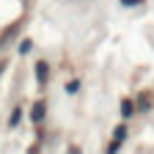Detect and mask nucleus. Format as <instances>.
Listing matches in <instances>:
<instances>
[{"label":"nucleus","instance_id":"nucleus-1","mask_svg":"<svg viewBox=\"0 0 154 154\" xmlns=\"http://www.w3.org/2000/svg\"><path fill=\"white\" fill-rule=\"evenodd\" d=\"M47 74H50V66H47L44 61H38V63H36V80H38V83H44V80H47Z\"/></svg>","mask_w":154,"mask_h":154},{"label":"nucleus","instance_id":"nucleus-5","mask_svg":"<svg viewBox=\"0 0 154 154\" xmlns=\"http://www.w3.org/2000/svg\"><path fill=\"white\" fill-rule=\"evenodd\" d=\"M77 88H80V83H77V80H72V83H69V85H66V91H69V94H74V91H77Z\"/></svg>","mask_w":154,"mask_h":154},{"label":"nucleus","instance_id":"nucleus-6","mask_svg":"<svg viewBox=\"0 0 154 154\" xmlns=\"http://www.w3.org/2000/svg\"><path fill=\"white\" fill-rule=\"evenodd\" d=\"M17 121H19V107H17V110H14V113H11V121H8V124H11V127H14V124H17Z\"/></svg>","mask_w":154,"mask_h":154},{"label":"nucleus","instance_id":"nucleus-3","mask_svg":"<svg viewBox=\"0 0 154 154\" xmlns=\"http://www.w3.org/2000/svg\"><path fill=\"white\" fill-rule=\"evenodd\" d=\"M129 113H132V102H124L121 105V116H129Z\"/></svg>","mask_w":154,"mask_h":154},{"label":"nucleus","instance_id":"nucleus-4","mask_svg":"<svg viewBox=\"0 0 154 154\" xmlns=\"http://www.w3.org/2000/svg\"><path fill=\"white\" fill-rule=\"evenodd\" d=\"M19 52H22V55H25V52H30V42H28V38H25L22 44H19Z\"/></svg>","mask_w":154,"mask_h":154},{"label":"nucleus","instance_id":"nucleus-7","mask_svg":"<svg viewBox=\"0 0 154 154\" xmlns=\"http://www.w3.org/2000/svg\"><path fill=\"white\" fill-rule=\"evenodd\" d=\"M121 3H124V6H135V3H138V0H121Z\"/></svg>","mask_w":154,"mask_h":154},{"label":"nucleus","instance_id":"nucleus-2","mask_svg":"<svg viewBox=\"0 0 154 154\" xmlns=\"http://www.w3.org/2000/svg\"><path fill=\"white\" fill-rule=\"evenodd\" d=\"M30 119H33L36 124L44 119V102H36V105H33V110H30Z\"/></svg>","mask_w":154,"mask_h":154}]
</instances>
